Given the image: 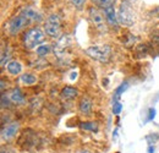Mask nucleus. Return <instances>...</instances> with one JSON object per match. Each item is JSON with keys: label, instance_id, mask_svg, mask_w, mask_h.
I'll use <instances>...</instances> for the list:
<instances>
[{"label": "nucleus", "instance_id": "nucleus-20", "mask_svg": "<svg viewBox=\"0 0 159 153\" xmlns=\"http://www.w3.org/2000/svg\"><path fill=\"white\" fill-rule=\"evenodd\" d=\"M92 2L99 7H103L105 9L107 6H110V5H114L115 0H92Z\"/></svg>", "mask_w": 159, "mask_h": 153}, {"label": "nucleus", "instance_id": "nucleus-17", "mask_svg": "<svg viewBox=\"0 0 159 153\" xmlns=\"http://www.w3.org/2000/svg\"><path fill=\"white\" fill-rule=\"evenodd\" d=\"M20 81L23 85H27V86H32L37 82V77L32 74H23L20 76Z\"/></svg>", "mask_w": 159, "mask_h": 153}, {"label": "nucleus", "instance_id": "nucleus-28", "mask_svg": "<svg viewBox=\"0 0 159 153\" xmlns=\"http://www.w3.org/2000/svg\"><path fill=\"white\" fill-rule=\"evenodd\" d=\"M76 77H77V72H71V76H70V78H71L72 81H74Z\"/></svg>", "mask_w": 159, "mask_h": 153}, {"label": "nucleus", "instance_id": "nucleus-12", "mask_svg": "<svg viewBox=\"0 0 159 153\" xmlns=\"http://www.w3.org/2000/svg\"><path fill=\"white\" fill-rule=\"evenodd\" d=\"M79 95V91L75 88V87H71V86H66V87H64L62 90H61V92H60V96L62 99H65V100H70V99H74V98H76Z\"/></svg>", "mask_w": 159, "mask_h": 153}, {"label": "nucleus", "instance_id": "nucleus-26", "mask_svg": "<svg viewBox=\"0 0 159 153\" xmlns=\"http://www.w3.org/2000/svg\"><path fill=\"white\" fill-rule=\"evenodd\" d=\"M152 39H154V40L159 42V31H156V32L152 33Z\"/></svg>", "mask_w": 159, "mask_h": 153}, {"label": "nucleus", "instance_id": "nucleus-23", "mask_svg": "<svg viewBox=\"0 0 159 153\" xmlns=\"http://www.w3.org/2000/svg\"><path fill=\"white\" fill-rule=\"evenodd\" d=\"M122 110V104L120 102H114L113 104V114L114 115H119Z\"/></svg>", "mask_w": 159, "mask_h": 153}, {"label": "nucleus", "instance_id": "nucleus-13", "mask_svg": "<svg viewBox=\"0 0 159 153\" xmlns=\"http://www.w3.org/2000/svg\"><path fill=\"white\" fill-rule=\"evenodd\" d=\"M10 100L14 103V104H23L25 103V96L22 95L20 88H14L10 95H9Z\"/></svg>", "mask_w": 159, "mask_h": 153}, {"label": "nucleus", "instance_id": "nucleus-30", "mask_svg": "<svg viewBox=\"0 0 159 153\" xmlns=\"http://www.w3.org/2000/svg\"><path fill=\"white\" fill-rule=\"evenodd\" d=\"M4 90H5V81L1 80V91H4Z\"/></svg>", "mask_w": 159, "mask_h": 153}, {"label": "nucleus", "instance_id": "nucleus-5", "mask_svg": "<svg viewBox=\"0 0 159 153\" xmlns=\"http://www.w3.org/2000/svg\"><path fill=\"white\" fill-rule=\"evenodd\" d=\"M88 16L92 22V25L94 26V28L100 32V33H107L108 32V26H107V21H105V15L100 11L98 7H89L88 10Z\"/></svg>", "mask_w": 159, "mask_h": 153}, {"label": "nucleus", "instance_id": "nucleus-33", "mask_svg": "<svg viewBox=\"0 0 159 153\" xmlns=\"http://www.w3.org/2000/svg\"><path fill=\"white\" fill-rule=\"evenodd\" d=\"M158 17H159V14H158Z\"/></svg>", "mask_w": 159, "mask_h": 153}, {"label": "nucleus", "instance_id": "nucleus-15", "mask_svg": "<svg viewBox=\"0 0 159 153\" xmlns=\"http://www.w3.org/2000/svg\"><path fill=\"white\" fill-rule=\"evenodd\" d=\"M80 128L82 130H87V131H93V132L98 131V124L96 121H82L80 124Z\"/></svg>", "mask_w": 159, "mask_h": 153}, {"label": "nucleus", "instance_id": "nucleus-11", "mask_svg": "<svg viewBox=\"0 0 159 153\" xmlns=\"http://www.w3.org/2000/svg\"><path fill=\"white\" fill-rule=\"evenodd\" d=\"M92 108H93V102L91 98L88 97H83L81 100H80L79 104V109L82 114L84 115H89L92 112Z\"/></svg>", "mask_w": 159, "mask_h": 153}, {"label": "nucleus", "instance_id": "nucleus-19", "mask_svg": "<svg viewBox=\"0 0 159 153\" xmlns=\"http://www.w3.org/2000/svg\"><path fill=\"white\" fill-rule=\"evenodd\" d=\"M9 59H10V50H9V48H4L2 49V53H1V67H4V66H6L10 61H9Z\"/></svg>", "mask_w": 159, "mask_h": 153}, {"label": "nucleus", "instance_id": "nucleus-8", "mask_svg": "<svg viewBox=\"0 0 159 153\" xmlns=\"http://www.w3.org/2000/svg\"><path fill=\"white\" fill-rule=\"evenodd\" d=\"M21 14H23L27 19L30 20V22H40L43 20V16L38 10H36L34 7L32 6H26L22 9Z\"/></svg>", "mask_w": 159, "mask_h": 153}, {"label": "nucleus", "instance_id": "nucleus-7", "mask_svg": "<svg viewBox=\"0 0 159 153\" xmlns=\"http://www.w3.org/2000/svg\"><path fill=\"white\" fill-rule=\"evenodd\" d=\"M28 23H30V20L27 19L23 14H20V15H17V16H15V17L10 20V22L7 23V32L11 36H16Z\"/></svg>", "mask_w": 159, "mask_h": 153}, {"label": "nucleus", "instance_id": "nucleus-10", "mask_svg": "<svg viewBox=\"0 0 159 153\" xmlns=\"http://www.w3.org/2000/svg\"><path fill=\"white\" fill-rule=\"evenodd\" d=\"M19 123H11L9 124L7 126H5L2 130H1V138L2 140H10L15 135L17 134L19 131Z\"/></svg>", "mask_w": 159, "mask_h": 153}, {"label": "nucleus", "instance_id": "nucleus-27", "mask_svg": "<svg viewBox=\"0 0 159 153\" xmlns=\"http://www.w3.org/2000/svg\"><path fill=\"white\" fill-rule=\"evenodd\" d=\"M147 153H154V146L149 145L148 148H147Z\"/></svg>", "mask_w": 159, "mask_h": 153}, {"label": "nucleus", "instance_id": "nucleus-1", "mask_svg": "<svg viewBox=\"0 0 159 153\" xmlns=\"http://www.w3.org/2000/svg\"><path fill=\"white\" fill-rule=\"evenodd\" d=\"M45 32L40 30L39 27H33L28 30L23 36V44L27 49H34L36 47H39L44 42Z\"/></svg>", "mask_w": 159, "mask_h": 153}, {"label": "nucleus", "instance_id": "nucleus-2", "mask_svg": "<svg viewBox=\"0 0 159 153\" xmlns=\"http://www.w3.org/2000/svg\"><path fill=\"white\" fill-rule=\"evenodd\" d=\"M86 54L99 63H108L111 55V48L108 44L104 45H92L86 49Z\"/></svg>", "mask_w": 159, "mask_h": 153}, {"label": "nucleus", "instance_id": "nucleus-3", "mask_svg": "<svg viewBox=\"0 0 159 153\" xmlns=\"http://www.w3.org/2000/svg\"><path fill=\"white\" fill-rule=\"evenodd\" d=\"M44 32L52 38H60L61 36V19L58 14H52L45 20Z\"/></svg>", "mask_w": 159, "mask_h": 153}, {"label": "nucleus", "instance_id": "nucleus-24", "mask_svg": "<svg viewBox=\"0 0 159 153\" xmlns=\"http://www.w3.org/2000/svg\"><path fill=\"white\" fill-rule=\"evenodd\" d=\"M67 1H69L71 5H74L75 7L81 9V7H82V6L86 4V1H87V0H67Z\"/></svg>", "mask_w": 159, "mask_h": 153}, {"label": "nucleus", "instance_id": "nucleus-16", "mask_svg": "<svg viewBox=\"0 0 159 153\" xmlns=\"http://www.w3.org/2000/svg\"><path fill=\"white\" fill-rule=\"evenodd\" d=\"M52 49H53V48H52V45H49V44H40L39 47L36 48V53H37V55L39 58H44L52 52Z\"/></svg>", "mask_w": 159, "mask_h": 153}, {"label": "nucleus", "instance_id": "nucleus-6", "mask_svg": "<svg viewBox=\"0 0 159 153\" xmlns=\"http://www.w3.org/2000/svg\"><path fill=\"white\" fill-rule=\"evenodd\" d=\"M71 37L69 35H62L58 40L53 44V53L58 59H62L67 55V52L71 48Z\"/></svg>", "mask_w": 159, "mask_h": 153}, {"label": "nucleus", "instance_id": "nucleus-21", "mask_svg": "<svg viewBox=\"0 0 159 153\" xmlns=\"http://www.w3.org/2000/svg\"><path fill=\"white\" fill-rule=\"evenodd\" d=\"M124 44L126 45V47H131V45H134L136 42H137V38L134 36V35H126L125 37H124Z\"/></svg>", "mask_w": 159, "mask_h": 153}, {"label": "nucleus", "instance_id": "nucleus-4", "mask_svg": "<svg viewBox=\"0 0 159 153\" xmlns=\"http://www.w3.org/2000/svg\"><path fill=\"white\" fill-rule=\"evenodd\" d=\"M118 21L122 26H132L135 23V15L132 11V6L129 0H124L121 2L118 11Z\"/></svg>", "mask_w": 159, "mask_h": 153}, {"label": "nucleus", "instance_id": "nucleus-25", "mask_svg": "<svg viewBox=\"0 0 159 153\" xmlns=\"http://www.w3.org/2000/svg\"><path fill=\"white\" fill-rule=\"evenodd\" d=\"M156 109L154 108H149V114H148V120L149 121H152V120H154V118H156Z\"/></svg>", "mask_w": 159, "mask_h": 153}, {"label": "nucleus", "instance_id": "nucleus-29", "mask_svg": "<svg viewBox=\"0 0 159 153\" xmlns=\"http://www.w3.org/2000/svg\"><path fill=\"white\" fill-rule=\"evenodd\" d=\"M116 137H118V129H115V130H114V132H113V138L115 140Z\"/></svg>", "mask_w": 159, "mask_h": 153}, {"label": "nucleus", "instance_id": "nucleus-32", "mask_svg": "<svg viewBox=\"0 0 159 153\" xmlns=\"http://www.w3.org/2000/svg\"><path fill=\"white\" fill-rule=\"evenodd\" d=\"M115 153H120V152H115Z\"/></svg>", "mask_w": 159, "mask_h": 153}, {"label": "nucleus", "instance_id": "nucleus-31", "mask_svg": "<svg viewBox=\"0 0 159 153\" xmlns=\"http://www.w3.org/2000/svg\"><path fill=\"white\" fill-rule=\"evenodd\" d=\"M76 153H91L89 151H87V150H80V151H77Z\"/></svg>", "mask_w": 159, "mask_h": 153}, {"label": "nucleus", "instance_id": "nucleus-14", "mask_svg": "<svg viewBox=\"0 0 159 153\" xmlns=\"http://www.w3.org/2000/svg\"><path fill=\"white\" fill-rule=\"evenodd\" d=\"M6 70H7V72H9L10 75L16 76V75L21 74V71H22V65H21L20 61L11 60V61L6 65Z\"/></svg>", "mask_w": 159, "mask_h": 153}, {"label": "nucleus", "instance_id": "nucleus-22", "mask_svg": "<svg viewBox=\"0 0 159 153\" xmlns=\"http://www.w3.org/2000/svg\"><path fill=\"white\" fill-rule=\"evenodd\" d=\"M147 54V47L146 45H139L137 48H136V55H137V58H142L144 57Z\"/></svg>", "mask_w": 159, "mask_h": 153}, {"label": "nucleus", "instance_id": "nucleus-18", "mask_svg": "<svg viewBox=\"0 0 159 153\" xmlns=\"http://www.w3.org/2000/svg\"><path fill=\"white\" fill-rule=\"evenodd\" d=\"M129 88V82L127 81H125V82H122L121 85H120L119 87L115 90V96H114V102H118V99L120 98V96L126 91Z\"/></svg>", "mask_w": 159, "mask_h": 153}, {"label": "nucleus", "instance_id": "nucleus-9", "mask_svg": "<svg viewBox=\"0 0 159 153\" xmlns=\"http://www.w3.org/2000/svg\"><path fill=\"white\" fill-rule=\"evenodd\" d=\"M104 10V15H105V19L109 22V25L111 27H115L118 28V25H119V21H118V15L115 12V9H114V5H110V6H107Z\"/></svg>", "mask_w": 159, "mask_h": 153}]
</instances>
